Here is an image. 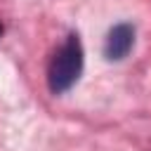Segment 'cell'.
I'll list each match as a JSON object with an SVG mask.
<instances>
[{
  "label": "cell",
  "mask_w": 151,
  "mask_h": 151,
  "mask_svg": "<svg viewBox=\"0 0 151 151\" xmlns=\"http://www.w3.org/2000/svg\"><path fill=\"white\" fill-rule=\"evenodd\" d=\"M80 73H83V45H80V38L71 33L50 61L47 85L54 94H61L76 85Z\"/></svg>",
  "instance_id": "1"
},
{
  "label": "cell",
  "mask_w": 151,
  "mask_h": 151,
  "mask_svg": "<svg viewBox=\"0 0 151 151\" xmlns=\"http://www.w3.org/2000/svg\"><path fill=\"white\" fill-rule=\"evenodd\" d=\"M134 45V28L130 24H118L109 31L106 42H104V57L109 61H120L130 54Z\"/></svg>",
  "instance_id": "2"
},
{
  "label": "cell",
  "mask_w": 151,
  "mask_h": 151,
  "mask_svg": "<svg viewBox=\"0 0 151 151\" xmlns=\"http://www.w3.org/2000/svg\"><path fill=\"white\" fill-rule=\"evenodd\" d=\"M0 35H2V26H0Z\"/></svg>",
  "instance_id": "3"
}]
</instances>
